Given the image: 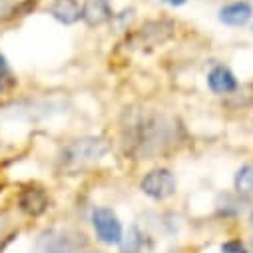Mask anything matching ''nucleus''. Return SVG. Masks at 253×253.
Masks as SVG:
<instances>
[{
  "mask_svg": "<svg viewBox=\"0 0 253 253\" xmlns=\"http://www.w3.org/2000/svg\"><path fill=\"white\" fill-rule=\"evenodd\" d=\"M183 128L175 116L158 110H130L122 126L124 148L136 160L164 158L177 148Z\"/></svg>",
  "mask_w": 253,
  "mask_h": 253,
  "instance_id": "1",
  "label": "nucleus"
},
{
  "mask_svg": "<svg viewBox=\"0 0 253 253\" xmlns=\"http://www.w3.org/2000/svg\"><path fill=\"white\" fill-rule=\"evenodd\" d=\"M110 152V142L102 136H80L60 150V164L66 168H82L104 160Z\"/></svg>",
  "mask_w": 253,
  "mask_h": 253,
  "instance_id": "2",
  "label": "nucleus"
},
{
  "mask_svg": "<svg viewBox=\"0 0 253 253\" xmlns=\"http://www.w3.org/2000/svg\"><path fill=\"white\" fill-rule=\"evenodd\" d=\"M142 194L154 202H166L177 192V179L171 169L168 168H154L144 173L140 181Z\"/></svg>",
  "mask_w": 253,
  "mask_h": 253,
  "instance_id": "3",
  "label": "nucleus"
},
{
  "mask_svg": "<svg viewBox=\"0 0 253 253\" xmlns=\"http://www.w3.org/2000/svg\"><path fill=\"white\" fill-rule=\"evenodd\" d=\"M82 243V235L70 229H46L36 241L32 253H74Z\"/></svg>",
  "mask_w": 253,
  "mask_h": 253,
  "instance_id": "4",
  "label": "nucleus"
},
{
  "mask_svg": "<svg viewBox=\"0 0 253 253\" xmlns=\"http://www.w3.org/2000/svg\"><path fill=\"white\" fill-rule=\"evenodd\" d=\"M92 227L96 237L104 245H118L124 235V227L120 217L110 208H96L92 211Z\"/></svg>",
  "mask_w": 253,
  "mask_h": 253,
  "instance_id": "5",
  "label": "nucleus"
},
{
  "mask_svg": "<svg viewBox=\"0 0 253 253\" xmlns=\"http://www.w3.org/2000/svg\"><path fill=\"white\" fill-rule=\"evenodd\" d=\"M217 20L227 28H243L253 20V4L249 0H233L217 10Z\"/></svg>",
  "mask_w": 253,
  "mask_h": 253,
  "instance_id": "6",
  "label": "nucleus"
},
{
  "mask_svg": "<svg viewBox=\"0 0 253 253\" xmlns=\"http://www.w3.org/2000/svg\"><path fill=\"white\" fill-rule=\"evenodd\" d=\"M206 82H208L210 92L215 96H231L239 90V80H237L235 72L225 64H215L208 72Z\"/></svg>",
  "mask_w": 253,
  "mask_h": 253,
  "instance_id": "7",
  "label": "nucleus"
},
{
  "mask_svg": "<svg viewBox=\"0 0 253 253\" xmlns=\"http://www.w3.org/2000/svg\"><path fill=\"white\" fill-rule=\"evenodd\" d=\"M116 18L112 0H84L82 2V22L90 28H100Z\"/></svg>",
  "mask_w": 253,
  "mask_h": 253,
  "instance_id": "8",
  "label": "nucleus"
},
{
  "mask_svg": "<svg viewBox=\"0 0 253 253\" xmlns=\"http://www.w3.org/2000/svg\"><path fill=\"white\" fill-rule=\"evenodd\" d=\"M18 208L26 215L38 217V215H42L50 208V198H48V194L44 192L42 187L30 185V187H24L22 192H20V196H18Z\"/></svg>",
  "mask_w": 253,
  "mask_h": 253,
  "instance_id": "9",
  "label": "nucleus"
},
{
  "mask_svg": "<svg viewBox=\"0 0 253 253\" xmlns=\"http://www.w3.org/2000/svg\"><path fill=\"white\" fill-rule=\"evenodd\" d=\"M48 14L62 26H72L82 20V4L80 0H52Z\"/></svg>",
  "mask_w": 253,
  "mask_h": 253,
  "instance_id": "10",
  "label": "nucleus"
},
{
  "mask_svg": "<svg viewBox=\"0 0 253 253\" xmlns=\"http://www.w3.org/2000/svg\"><path fill=\"white\" fill-rule=\"evenodd\" d=\"M171 28L173 26L166 20H154V22H148L146 26L140 28L138 38L142 40V44L158 46V44H162L164 40H168L171 36Z\"/></svg>",
  "mask_w": 253,
  "mask_h": 253,
  "instance_id": "11",
  "label": "nucleus"
},
{
  "mask_svg": "<svg viewBox=\"0 0 253 253\" xmlns=\"http://www.w3.org/2000/svg\"><path fill=\"white\" fill-rule=\"evenodd\" d=\"M233 189L239 196H253V162L237 168L233 175Z\"/></svg>",
  "mask_w": 253,
  "mask_h": 253,
  "instance_id": "12",
  "label": "nucleus"
},
{
  "mask_svg": "<svg viewBox=\"0 0 253 253\" xmlns=\"http://www.w3.org/2000/svg\"><path fill=\"white\" fill-rule=\"evenodd\" d=\"M118 247H120V253H140L144 247V233L134 225L128 227L124 231Z\"/></svg>",
  "mask_w": 253,
  "mask_h": 253,
  "instance_id": "13",
  "label": "nucleus"
},
{
  "mask_svg": "<svg viewBox=\"0 0 253 253\" xmlns=\"http://www.w3.org/2000/svg\"><path fill=\"white\" fill-rule=\"evenodd\" d=\"M18 84V78L10 66V62L8 58L0 52V96H4V94H10Z\"/></svg>",
  "mask_w": 253,
  "mask_h": 253,
  "instance_id": "14",
  "label": "nucleus"
},
{
  "mask_svg": "<svg viewBox=\"0 0 253 253\" xmlns=\"http://www.w3.org/2000/svg\"><path fill=\"white\" fill-rule=\"evenodd\" d=\"M215 206H217V211L223 213V215H235V213L241 211V204L231 194H219Z\"/></svg>",
  "mask_w": 253,
  "mask_h": 253,
  "instance_id": "15",
  "label": "nucleus"
},
{
  "mask_svg": "<svg viewBox=\"0 0 253 253\" xmlns=\"http://www.w3.org/2000/svg\"><path fill=\"white\" fill-rule=\"evenodd\" d=\"M20 6H22V4L14 2V0H0V22H6V20H10V18L18 16V12L26 14Z\"/></svg>",
  "mask_w": 253,
  "mask_h": 253,
  "instance_id": "16",
  "label": "nucleus"
},
{
  "mask_svg": "<svg viewBox=\"0 0 253 253\" xmlns=\"http://www.w3.org/2000/svg\"><path fill=\"white\" fill-rule=\"evenodd\" d=\"M219 251H221V253H249L247 247H245L239 239H229V241H225Z\"/></svg>",
  "mask_w": 253,
  "mask_h": 253,
  "instance_id": "17",
  "label": "nucleus"
},
{
  "mask_svg": "<svg viewBox=\"0 0 253 253\" xmlns=\"http://www.w3.org/2000/svg\"><path fill=\"white\" fill-rule=\"evenodd\" d=\"M164 4H168V6H171V8H179V6H183V4H187L189 0H162Z\"/></svg>",
  "mask_w": 253,
  "mask_h": 253,
  "instance_id": "18",
  "label": "nucleus"
},
{
  "mask_svg": "<svg viewBox=\"0 0 253 253\" xmlns=\"http://www.w3.org/2000/svg\"><path fill=\"white\" fill-rule=\"evenodd\" d=\"M249 221H251V225H253V210H251V213H249Z\"/></svg>",
  "mask_w": 253,
  "mask_h": 253,
  "instance_id": "19",
  "label": "nucleus"
},
{
  "mask_svg": "<svg viewBox=\"0 0 253 253\" xmlns=\"http://www.w3.org/2000/svg\"><path fill=\"white\" fill-rule=\"evenodd\" d=\"M249 28H251V34H253V20H251V24H249Z\"/></svg>",
  "mask_w": 253,
  "mask_h": 253,
  "instance_id": "20",
  "label": "nucleus"
}]
</instances>
